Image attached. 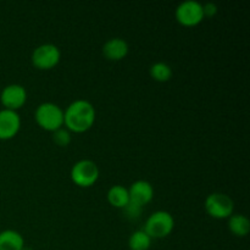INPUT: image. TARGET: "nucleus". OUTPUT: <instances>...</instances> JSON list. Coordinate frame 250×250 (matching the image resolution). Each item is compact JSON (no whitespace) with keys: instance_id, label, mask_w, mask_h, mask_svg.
I'll return each instance as SVG.
<instances>
[{"instance_id":"1","label":"nucleus","mask_w":250,"mask_h":250,"mask_svg":"<svg viewBox=\"0 0 250 250\" xmlns=\"http://www.w3.org/2000/svg\"><path fill=\"white\" fill-rule=\"evenodd\" d=\"M97 117L95 107L88 100L77 99L63 111V126L73 133H83L93 127Z\"/></svg>"},{"instance_id":"2","label":"nucleus","mask_w":250,"mask_h":250,"mask_svg":"<svg viewBox=\"0 0 250 250\" xmlns=\"http://www.w3.org/2000/svg\"><path fill=\"white\" fill-rule=\"evenodd\" d=\"M34 120L41 128L55 132L63 127V110L54 103H42L34 111Z\"/></svg>"},{"instance_id":"3","label":"nucleus","mask_w":250,"mask_h":250,"mask_svg":"<svg viewBox=\"0 0 250 250\" xmlns=\"http://www.w3.org/2000/svg\"><path fill=\"white\" fill-rule=\"evenodd\" d=\"M175 229V219L168 211L159 210L146 219L143 231L151 239H160L170 236Z\"/></svg>"},{"instance_id":"4","label":"nucleus","mask_w":250,"mask_h":250,"mask_svg":"<svg viewBox=\"0 0 250 250\" xmlns=\"http://www.w3.org/2000/svg\"><path fill=\"white\" fill-rule=\"evenodd\" d=\"M100 171L97 164L89 159L77 161L71 168V180L76 186L81 188L92 187L97 183Z\"/></svg>"},{"instance_id":"5","label":"nucleus","mask_w":250,"mask_h":250,"mask_svg":"<svg viewBox=\"0 0 250 250\" xmlns=\"http://www.w3.org/2000/svg\"><path fill=\"white\" fill-rule=\"evenodd\" d=\"M233 200L225 193H211L205 199V211L214 219H229L231 215H233Z\"/></svg>"},{"instance_id":"6","label":"nucleus","mask_w":250,"mask_h":250,"mask_svg":"<svg viewBox=\"0 0 250 250\" xmlns=\"http://www.w3.org/2000/svg\"><path fill=\"white\" fill-rule=\"evenodd\" d=\"M61 60V51L55 44L45 43L37 46L31 56L32 65L38 70H51Z\"/></svg>"},{"instance_id":"7","label":"nucleus","mask_w":250,"mask_h":250,"mask_svg":"<svg viewBox=\"0 0 250 250\" xmlns=\"http://www.w3.org/2000/svg\"><path fill=\"white\" fill-rule=\"evenodd\" d=\"M176 20L185 27L198 26L205 19L203 14V4L197 0H186L176 9Z\"/></svg>"},{"instance_id":"8","label":"nucleus","mask_w":250,"mask_h":250,"mask_svg":"<svg viewBox=\"0 0 250 250\" xmlns=\"http://www.w3.org/2000/svg\"><path fill=\"white\" fill-rule=\"evenodd\" d=\"M0 102L4 105V109L17 111L27 102L26 88L17 83L6 85L0 93Z\"/></svg>"},{"instance_id":"9","label":"nucleus","mask_w":250,"mask_h":250,"mask_svg":"<svg viewBox=\"0 0 250 250\" xmlns=\"http://www.w3.org/2000/svg\"><path fill=\"white\" fill-rule=\"evenodd\" d=\"M21 128V117L14 110H0V139L9 141L16 137Z\"/></svg>"},{"instance_id":"10","label":"nucleus","mask_w":250,"mask_h":250,"mask_svg":"<svg viewBox=\"0 0 250 250\" xmlns=\"http://www.w3.org/2000/svg\"><path fill=\"white\" fill-rule=\"evenodd\" d=\"M129 203L137 205V207L143 208L144 205L149 204L153 200L154 188L150 182L144 180L136 181L128 188Z\"/></svg>"},{"instance_id":"11","label":"nucleus","mask_w":250,"mask_h":250,"mask_svg":"<svg viewBox=\"0 0 250 250\" xmlns=\"http://www.w3.org/2000/svg\"><path fill=\"white\" fill-rule=\"evenodd\" d=\"M129 46L125 39L110 38L103 45V55L110 61H120L128 54Z\"/></svg>"},{"instance_id":"12","label":"nucleus","mask_w":250,"mask_h":250,"mask_svg":"<svg viewBox=\"0 0 250 250\" xmlns=\"http://www.w3.org/2000/svg\"><path fill=\"white\" fill-rule=\"evenodd\" d=\"M24 239L20 232L15 229H4L0 232V250H22Z\"/></svg>"},{"instance_id":"13","label":"nucleus","mask_w":250,"mask_h":250,"mask_svg":"<svg viewBox=\"0 0 250 250\" xmlns=\"http://www.w3.org/2000/svg\"><path fill=\"white\" fill-rule=\"evenodd\" d=\"M107 202L111 207L117 208V209H125L129 204V195L128 189L121 185L112 186L107 190Z\"/></svg>"},{"instance_id":"14","label":"nucleus","mask_w":250,"mask_h":250,"mask_svg":"<svg viewBox=\"0 0 250 250\" xmlns=\"http://www.w3.org/2000/svg\"><path fill=\"white\" fill-rule=\"evenodd\" d=\"M229 229L236 237H246L250 232V221L246 215L236 214L229 217Z\"/></svg>"},{"instance_id":"15","label":"nucleus","mask_w":250,"mask_h":250,"mask_svg":"<svg viewBox=\"0 0 250 250\" xmlns=\"http://www.w3.org/2000/svg\"><path fill=\"white\" fill-rule=\"evenodd\" d=\"M149 75L156 82H167L172 77V68L168 63L159 61V62L153 63L149 68Z\"/></svg>"},{"instance_id":"16","label":"nucleus","mask_w":250,"mask_h":250,"mask_svg":"<svg viewBox=\"0 0 250 250\" xmlns=\"http://www.w3.org/2000/svg\"><path fill=\"white\" fill-rule=\"evenodd\" d=\"M151 246V238L143 231L133 232L128 238V248L129 250H149Z\"/></svg>"},{"instance_id":"17","label":"nucleus","mask_w":250,"mask_h":250,"mask_svg":"<svg viewBox=\"0 0 250 250\" xmlns=\"http://www.w3.org/2000/svg\"><path fill=\"white\" fill-rule=\"evenodd\" d=\"M53 141L59 146H67L71 142L70 131L66 128H59L58 131L53 132Z\"/></svg>"},{"instance_id":"18","label":"nucleus","mask_w":250,"mask_h":250,"mask_svg":"<svg viewBox=\"0 0 250 250\" xmlns=\"http://www.w3.org/2000/svg\"><path fill=\"white\" fill-rule=\"evenodd\" d=\"M217 11H219V7L214 2L203 4V14H204V17H214L217 14Z\"/></svg>"},{"instance_id":"19","label":"nucleus","mask_w":250,"mask_h":250,"mask_svg":"<svg viewBox=\"0 0 250 250\" xmlns=\"http://www.w3.org/2000/svg\"><path fill=\"white\" fill-rule=\"evenodd\" d=\"M124 210H126L127 216L131 217V219H137V217H139V214H141L142 208L141 207H137V205H134V204H132V203H129V204L127 205V207L125 208Z\"/></svg>"},{"instance_id":"20","label":"nucleus","mask_w":250,"mask_h":250,"mask_svg":"<svg viewBox=\"0 0 250 250\" xmlns=\"http://www.w3.org/2000/svg\"><path fill=\"white\" fill-rule=\"evenodd\" d=\"M22 250H31V249H29V248H23Z\"/></svg>"}]
</instances>
